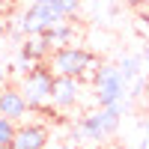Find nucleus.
Masks as SVG:
<instances>
[{
    "instance_id": "11",
    "label": "nucleus",
    "mask_w": 149,
    "mask_h": 149,
    "mask_svg": "<svg viewBox=\"0 0 149 149\" xmlns=\"http://www.w3.org/2000/svg\"><path fill=\"white\" fill-rule=\"evenodd\" d=\"M18 122H12L6 116H0V146H12V137H15Z\"/></svg>"
},
{
    "instance_id": "18",
    "label": "nucleus",
    "mask_w": 149,
    "mask_h": 149,
    "mask_svg": "<svg viewBox=\"0 0 149 149\" xmlns=\"http://www.w3.org/2000/svg\"><path fill=\"white\" fill-rule=\"evenodd\" d=\"M0 149H12V146H0Z\"/></svg>"
},
{
    "instance_id": "2",
    "label": "nucleus",
    "mask_w": 149,
    "mask_h": 149,
    "mask_svg": "<svg viewBox=\"0 0 149 149\" xmlns=\"http://www.w3.org/2000/svg\"><path fill=\"white\" fill-rule=\"evenodd\" d=\"M93 90H95V104H98V107H110V104L125 102L128 81L122 78L119 66L104 63V66H98L95 78H93Z\"/></svg>"
},
{
    "instance_id": "1",
    "label": "nucleus",
    "mask_w": 149,
    "mask_h": 149,
    "mask_svg": "<svg viewBox=\"0 0 149 149\" xmlns=\"http://www.w3.org/2000/svg\"><path fill=\"white\" fill-rule=\"evenodd\" d=\"M48 66L54 74H69L78 81H93L98 72V57L81 45H63L48 54Z\"/></svg>"
},
{
    "instance_id": "14",
    "label": "nucleus",
    "mask_w": 149,
    "mask_h": 149,
    "mask_svg": "<svg viewBox=\"0 0 149 149\" xmlns=\"http://www.w3.org/2000/svg\"><path fill=\"white\" fill-rule=\"evenodd\" d=\"M6 33H9V24H6V18H3V15H0V39H3Z\"/></svg>"
},
{
    "instance_id": "7",
    "label": "nucleus",
    "mask_w": 149,
    "mask_h": 149,
    "mask_svg": "<svg viewBox=\"0 0 149 149\" xmlns=\"http://www.w3.org/2000/svg\"><path fill=\"white\" fill-rule=\"evenodd\" d=\"M74 137H81L86 143H95V146L107 137L104 128H102V119H98V110H93V113H86V116L78 119V125H74Z\"/></svg>"
},
{
    "instance_id": "3",
    "label": "nucleus",
    "mask_w": 149,
    "mask_h": 149,
    "mask_svg": "<svg viewBox=\"0 0 149 149\" xmlns=\"http://www.w3.org/2000/svg\"><path fill=\"white\" fill-rule=\"evenodd\" d=\"M18 90L24 93L30 107H48L51 104V93H54V72H51V66L36 63L33 69H27L21 74Z\"/></svg>"
},
{
    "instance_id": "8",
    "label": "nucleus",
    "mask_w": 149,
    "mask_h": 149,
    "mask_svg": "<svg viewBox=\"0 0 149 149\" xmlns=\"http://www.w3.org/2000/svg\"><path fill=\"white\" fill-rule=\"evenodd\" d=\"M42 39L48 42V48H51V51H57V48H63V45H72V39H74V24L60 21V24H54L51 30L42 33Z\"/></svg>"
},
{
    "instance_id": "13",
    "label": "nucleus",
    "mask_w": 149,
    "mask_h": 149,
    "mask_svg": "<svg viewBox=\"0 0 149 149\" xmlns=\"http://www.w3.org/2000/svg\"><path fill=\"white\" fill-rule=\"evenodd\" d=\"M6 86H9V72H6L3 66H0V93H3Z\"/></svg>"
},
{
    "instance_id": "10",
    "label": "nucleus",
    "mask_w": 149,
    "mask_h": 149,
    "mask_svg": "<svg viewBox=\"0 0 149 149\" xmlns=\"http://www.w3.org/2000/svg\"><path fill=\"white\" fill-rule=\"evenodd\" d=\"M116 66H119V72H122V78L131 84L134 78H140V74H143V57H140V54H128V57H122Z\"/></svg>"
},
{
    "instance_id": "12",
    "label": "nucleus",
    "mask_w": 149,
    "mask_h": 149,
    "mask_svg": "<svg viewBox=\"0 0 149 149\" xmlns=\"http://www.w3.org/2000/svg\"><path fill=\"white\" fill-rule=\"evenodd\" d=\"M143 93H146V78L140 74V78H134V81L128 84V93H125V98H128V102H137V98H143Z\"/></svg>"
},
{
    "instance_id": "6",
    "label": "nucleus",
    "mask_w": 149,
    "mask_h": 149,
    "mask_svg": "<svg viewBox=\"0 0 149 149\" xmlns=\"http://www.w3.org/2000/svg\"><path fill=\"white\" fill-rule=\"evenodd\" d=\"M48 128L36 125V122H27V125L15 128V137H12V149H45L48 146Z\"/></svg>"
},
{
    "instance_id": "5",
    "label": "nucleus",
    "mask_w": 149,
    "mask_h": 149,
    "mask_svg": "<svg viewBox=\"0 0 149 149\" xmlns=\"http://www.w3.org/2000/svg\"><path fill=\"white\" fill-rule=\"evenodd\" d=\"M30 113V104H27V98H24V93L18 90V86H6L3 93H0V116H6L12 122H21L27 119Z\"/></svg>"
},
{
    "instance_id": "17",
    "label": "nucleus",
    "mask_w": 149,
    "mask_h": 149,
    "mask_svg": "<svg viewBox=\"0 0 149 149\" xmlns=\"http://www.w3.org/2000/svg\"><path fill=\"white\" fill-rule=\"evenodd\" d=\"M146 98H149V84H146Z\"/></svg>"
},
{
    "instance_id": "15",
    "label": "nucleus",
    "mask_w": 149,
    "mask_h": 149,
    "mask_svg": "<svg viewBox=\"0 0 149 149\" xmlns=\"http://www.w3.org/2000/svg\"><path fill=\"white\" fill-rule=\"evenodd\" d=\"M95 149H113V146H107V143H98V146H95Z\"/></svg>"
},
{
    "instance_id": "9",
    "label": "nucleus",
    "mask_w": 149,
    "mask_h": 149,
    "mask_svg": "<svg viewBox=\"0 0 149 149\" xmlns=\"http://www.w3.org/2000/svg\"><path fill=\"white\" fill-rule=\"evenodd\" d=\"M48 54H51V48H48V42L42 39V33H39V36H27V39H24V45H21V57H27L33 66L42 63Z\"/></svg>"
},
{
    "instance_id": "16",
    "label": "nucleus",
    "mask_w": 149,
    "mask_h": 149,
    "mask_svg": "<svg viewBox=\"0 0 149 149\" xmlns=\"http://www.w3.org/2000/svg\"><path fill=\"white\" fill-rule=\"evenodd\" d=\"M140 149H149V140H143V143H140Z\"/></svg>"
},
{
    "instance_id": "4",
    "label": "nucleus",
    "mask_w": 149,
    "mask_h": 149,
    "mask_svg": "<svg viewBox=\"0 0 149 149\" xmlns=\"http://www.w3.org/2000/svg\"><path fill=\"white\" fill-rule=\"evenodd\" d=\"M81 102V81L78 78H69V74H54V93H51V104L66 110L74 107Z\"/></svg>"
}]
</instances>
